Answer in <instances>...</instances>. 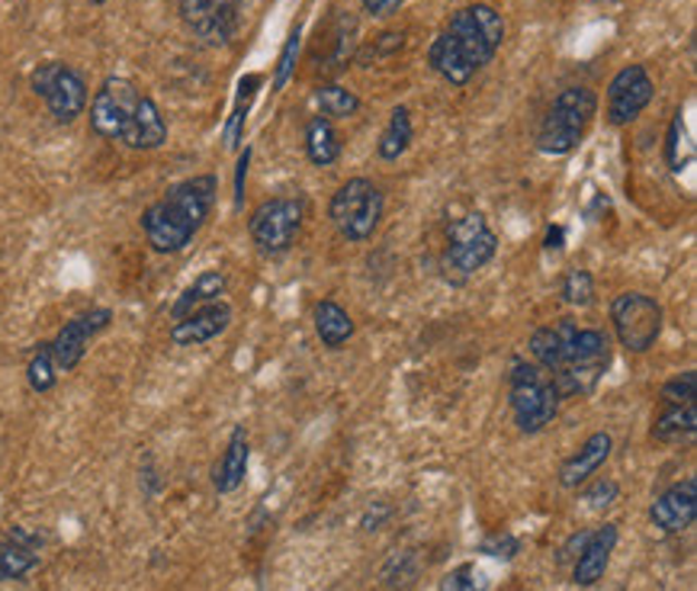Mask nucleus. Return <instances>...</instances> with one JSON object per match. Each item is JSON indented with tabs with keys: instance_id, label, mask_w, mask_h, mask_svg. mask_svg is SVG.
Masks as SVG:
<instances>
[{
	"instance_id": "1",
	"label": "nucleus",
	"mask_w": 697,
	"mask_h": 591,
	"mask_svg": "<svg viewBox=\"0 0 697 591\" xmlns=\"http://www.w3.org/2000/svg\"><path fill=\"white\" fill-rule=\"evenodd\" d=\"M528 351L533 364L553 380L559 398L591 395L611 366V338L601 328H579L572 318L537 328Z\"/></svg>"
},
{
	"instance_id": "2",
	"label": "nucleus",
	"mask_w": 697,
	"mask_h": 591,
	"mask_svg": "<svg viewBox=\"0 0 697 591\" xmlns=\"http://www.w3.org/2000/svg\"><path fill=\"white\" fill-rule=\"evenodd\" d=\"M504 42L502 13L489 3L460 7L446 29L431 42L428 65L444 78L446 85L463 87L473 81L475 71L492 65Z\"/></svg>"
},
{
	"instance_id": "3",
	"label": "nucleus",
	"mask_w": 697,
	"mask_h": 591,
	"mask_svg": "<svg viewBox=\"0 0 697 591\" xmlns=\"http://www.w3.org/2000/svg\"><path fill=\"white\" fill-rule=\"evenodd\" d=\"M219 180L216 174H196L180 184H174L165 197L151 203L141 213V232L151 252L177 254L196 238V232L206 226L213 206H216Z\"/></svg>"
},
{
	"instance_id": "4",
	"label": "nucleus",
	"mask_w": 697,
	"mask_h": 591,
	"mask_svg": "<svg viewBox=\"0 0 697 591\" xmlns=\"http://www.w3.org/2000/svg\"><path fill=\"white\" fill-rule=\"evenodd\" d=\"M595 116H598V93L588 87H566L550 104V110L537 129V148L550 158L572 155L586 139Z\"/></svg>"
},
{
	"instance_id": "5",
	"label": "nucleus",
	"mask_w": 697,
	"mask_h": 591,
	"mask_svg": "<svg viewBox=\"0 0 697 591\" xmlns=\"http://www.w3.org/2000/svg\"><path fill=\"white\" fill-rule=\"evenodd\" d=\"M508 402H511V415L521 434H540L547 424L557 422L559 398L553 380L524 357H514L511 373H508Z\"/></svg>"
},
{
	"instance_id": "6",
	"label": "nucleus",
	"mask_w": 697,
	"mask_h": 591,
	"mask_svg": "<svg viewBox=\"0 0 697 591\" xmlns=\"http://www.w3.org/2000/svg\"><path fill=\"white\" fill-rule=\"evenodd\" d=\"M383 213H386L383 190L366 177H351L347 184H341L332 203H328L332 226L337 228L341 238H347L354 245L370 242L376 235V228L383 223Z\"/></svg>"
},
{
	"instance_id": "7",
	"label": "nucleus",
	"mask_w": 697,
	"mask_h": 591,
	"mask_svg": "<svg viewBox=\"0 0 697 591\" xmlns=\"http://www.w3.org/2000/svg\"><path fill=\"white\" fill-rule=\"evenodd\" d=\"M29 87H32L36 97L46 100L52 119L61 122V126L75 122L87 110L85 78L71 65H65V61H42V65H36L32 75H29Z\"/></svg>"
},
{
	"instance_id": "8",
	"label": "nucleus",
	"mask_w": 697,
	"mask_h": 591,
	"mask_svg": "<svg viewBox=\"0 0 697 591\" xmlns=\"http://www.w3.org/2000/svg\"><path fill=\"white\" fill-rule=\"evenodd\" d=\"M495 252H499V238L489 228L482 213H467L446 226L444 264L450 270H457L460 277L479 274L495 257Z\"/></svg>"
},
{
	"instance_id": "9",
	"label": "nucleus",
	"mask_w": 697,
	"mask_h": 591,
	"mask_svg": "<svg viewBox=\"0 0 697 591\" xmlns=\"http://www.w3.org/2000/svg\"><path fill=\"white\" fill-rule=\"evenodd\" d=\"M611 325L620 347L646 354L662 335V306L646 293H620L611 303Z\"/></svg>"
},
{
	"instance_id": "10",
	"label": "nucleus",
	"mask_w": 697,
	"mask_h": 591,
	"mask_svg": "<svg viewBox=\"0 0 697 591\" xmlns=\"http://www.w3.org/2000/svg\"><path fill=\"white\" fill-rule=\"evenodd\" d=\"M303 219H306V203L300 197L264 199L248 219V232L264 254H283L296 242Z\"/></svg>"
},
{
	"instance_id": "11",
	"label": "nucleus",
	"mask_w": 697,
	"mask_h": 591,
	"mask_svg": "<svg viewBox=\"0 0 697 591\" xmlns=\"http://www.w3.org/2000/svg\"><path fill=\"white\" fill-rule=\"evenodd\" d=\"M141 90L126 78H107L90 100V129L100 139L122 141L139 114Z\"/></svg>"
},
{
	"instance_id": "12",
	"label": "nucleus",
	"mask_w": 697,
	"mask_h": 591,
	"mask_svg": "<svg viewBox=\"0 0 697 591\" xmlns=\"http://www.w3.org/2000/svg\"><path fill=\"white\" fill-rule=\"evenodd\" d=\"M177 10L196 39L209 46H225L238 29L242 0H177Z\"/></svg>"
},
{
	"instance_id": "13",
	"label": "nucleus",
	"mask_w": 697,
	"mask_h": 591,
	"mask_svg": "<svg viewBox=\"0 0 697 591\" xmlns=\"http://www.w3.org/2000/svg\"><path fill=\"white\" fill-rule=\"evenodd\" d=\"M652 93H656V85H652L646 65L620 68L608 85V122L630 126L652 104Z\"/></svg>"
},
{
	"instance_id": "14",
	"label": "nucleus",
	"mask_w": 697,
	"mask_h": 591,
	"mask_svg": "<svg viewBox=\"0 0 697 591\" xmlns=\"http://www.w3.org/2000/svg\"><path fill=\"white\" fill-rule=\"evenodd\" d=\"M112 322L110 309H90L71 322H65V328L58 332L56 341L49 344L52 347V357H56V366L61 373L75 370V366L85 361L87 344L97 338L100 332H107Z\"/></svg>"
},
{
	"instance_id": "15",
	"label": "nucleus",
	"mask_w": 697,
	"mask_h": 591,
	"mask_svg": "<svg viewBox=\"0 0 697 591\" xmlns=\"http://www.w3.org/2000/svg\"><path fill=\"white\" fill-rule=\"evenodd\" d=\"M649 518L662 534L688 531L697 518V479L688 476L685 482H675L671 489H666L649 508Z\"/></svg>"
},
{
	"instance_id": "16",
	"label": "nucleus",
	"mask_w": 697,
	"mask_h": 591,
	"mask_svg": "<svg viewBox=\"0 0 697 591\" xmlns=\"http://www.w3.org/2000/svg\"><path fill=\"white\" fill-rule=\"evenodd\" d=\"M232 306L228 303H209V306H203V309L190 312V315H184V318H177L174 325H170V341L177 344V347H199V344H206V341L219 338L225 328L232 325Z\"/></svg>"
},
{
	"instance_id": "17",
	"label": "nucleus",
	"mask_w": 697,
	"mask_h": 591,
	"mask_svg": "<svg viewBox=\"0 0 697 591\" xmlns=\"http://www.w3.org/2000/svg\"><path fill=\"white\" fill-rule=\"evenodd\" d=\"M613 546H617V524H605V528L591 531L582 543V550H579V556H576V565H572V582L582 585V589L601 582L608 565H611Z\"/></svg>"
},
{
	"instance_id": "18",
	"label": "nucleus",
	"mask_w": 697,
	"mask_h": 591,
	"mask_svg": "<svg viewBox=\"0 0 697 591\" xmlns=\"http://www.w3.org/2000/svg\"><path fill=\"white\" fill-rule=\"evenodd\" d=\"M611 451H613L611 434H608V431H595L586 444L579 447V453H572V456L559 466V482H562L566 489H579L582 482H588V479L595 476V473L608 463Z\"/></svg>"
},
{
	"instance_id": "19",
	"label": "nucleus",
	"mask_w": 697,
	"mask_h": 591,
	"mask_svg": "<svg viewBox=\"0 0 697 591\" xmlns=\"http://www.w3.org/2000/svg\"><path fill=\"white\" fill-rule=\"evenodd\" d=\"M248 456H252V447H248V431L238 424L235 431H232V437H228V447H225L223 460L216 463V470H213V485H216V492H235L242 482H245V473H248Z\"/></svg>"
},
{
	"instance_id": "20",
	"label": "nucleus",
	"mask_w": 697,
	"mask_h": 591,
	"mask_svg": "<svg viewBox=\"0 0 697 591\" xmlns=\"http://www.w3.org/2000/svg\"><path fill=\"white\" fill-rule=\"evenodd\" d=\"M165 141H168V122H165V116L158 110V104H155L151 97L141 93L139 114L132 119V126H129V132H126L122 145L132 148V151H155V148H161Z\"/></svg>"
},
{
	"instance_id": "21",
	"label": "nucleus",
	"mask_w": 697,
	"mask_h": 591,
	"mask_svg": "<svg viewBox=\"0 0 697 591\" xmlns=\"http://www.w3.org/2000/svg\"><path fill=\"white\" fill-rule=\"evenodd\" d=\"M649 434L659 444H691L697 434V405L695 402H688V405L662 402V408H659Z\"/></svg>"
},
{
	"instance_id": "22",
	"label": "nucleus",
	"mask_w": 697,
	"mask_h": 591,
	"mask_svg": "<svg viewBox=\"0 0 697 591\" xmlns=\"http://www.w3.org/2000/svg\"><path fill=\"white\" fill-rule=\"evenodd\" d=\"M312 322H315V335H318V341H322L325 347H332V351H341L347 341L354 338V332H357L354 318L347 315V309H341L335 299L315 303Z\"/></svg>"
},
{
	"instance_id": "23",
	"label": "nucleus",
	"mask_w": 697,
	"mask_h": 591,
	"mask_svg": "<svg viewBox=\"0 0 697 591\" xmlns=\"http://www.w3.org/2000/svg\"><path fill=\"white\" fill-rule=\"evenodd\" d=\"M225 280L223 270H203L199 277H196L180 296H177V303L170 306V318L177 322V318H184V315H190V312L203 309V306H209V303H219V296L225 293Z\"/></svg>"
},
{
	"instance_id": "24",
	"label": "nucleus",
	"mask_w": 697,
	"mask_h": 591,
	"mask_svg": "<svg viewBox=\"0 0 697 591\" xmlns=\"http://www.w3.org/2000/svg\"><path fill=\"white\" fill-rule=\"evenodd\" d=\"M306 155L315 168H332L341 158V139H337L332 119L312 116L306 126Z\"/></svg>"
},
{
	"instance_id": "25",
	"label": "nucleus",
	"mask_w": 697,
	"mask_h": 591,
	"mask_svg": "<svg viewBox=\"0 0 697 591\" xmlns=\"http://www.w3.org/2000/svg\"><path fill=\"white\" fill-rule=\"evenodd\" d=\"M415 139V126H412V114H409V107H395L390 114V122H386V129H383V136L376 141V155H380V161H399L405 151H409V145Z\"/></svg>"
},
{
	"instance_id": "26",
	"label": "nucleus",
	"mask_w": 697,
	"mask_h": 591,
	"mask_svg": "<svg viewBox=\"0 0 697 591\" xmlns=\"http://www.w3.org/2000/svg\"><path fill=\"white\" fill-rule=\"evenodd\" d=\"M36 565H39L36 543H27L13 534L0 540V582H17V579L29 575Z\"/></svg>"
},
{
	"instance_id": "27",
	"label": "nucleus",
	"mask_w": 697,
	"mask_h": 591,
	"mask_svg": "<svg viewBox=\"0 0 697 591\" xmlns=\"http://www.w3.org/2000/svg\"><path fill=\"white\" fill-rule=\"evenodd\" d=\"M315 104L325 119H347L361 110V97L341 85H322L315 90Z\"/></svg>"
},
{
	"instance_id": "28",
	"label": "nucleus",
	"mask_w": 697,
	"mask_h": 591,
	"mask_svg": "<svg viewBox=\"0 0 697 591\" xmlns=\"http://www.w3.org/2000/svg\"><path fill=\"white\" fill-rule=\"evenodd\" d=\"M257 87H261V75H245V78L238 81V100H235L232 119H228V126H225V145H228V148H235L238 139H242V132H245V119H248V110H252Z\"/></svg>"
},
{
	"instance_id": "29",
	"label": "nucleus",
	"mask_w": 697,
	"mask_h": 591,
	"mask_svg": "<svg viewBox=\"0 0 697 591\" xmlns=\"http://www.w3.org/2000/svg\"><path fill=\"white\" fill-rule=\"evenodd\" d=\"M27 383L32 393H49V390H56L58 366H56V357H52V347H49V344H39V347H36V354L29 357Z\"/></svg>"
},
{
	"instance_id": "30",
	"label": "nucleus",
	"mask_w": 697,
	"mask_h": 591,
	"mask_svg": "<svg viewBox=\"0 0 697 591\" xmlns=\"http://www.w3.org/2000/svg\"><path fill=\"white\" fill-rule=\"evenodd\" d=\"M559 296H562V303L576 306V309H586L588 303L595 299V277L582 267L566 270V277L559 283Z\"/></svg>"
},
{
	"instance_id": "31",
	"label": "nucleus",
	"mask_w": 697,
	"mask_h": 591,
	"mask_svg": "<svg viewBox=\"0 0 697 591\" xmlns=\"http://www.w3.org/2000/svg\"><path fill=\"white\" fill-rule=\"evenodd\" d=\"M489 575H485V569L475 563H463L457 565L453 572H446L444 579H441V591H489Z\"/></svg>"
},
{
	"instance_id": "32",
	"label": "nucleus",
	"mask_w": 697,
	"mask_h": 591,
	"mask_svg": "<svg viewBox=\"0 0 697 591\" xmlns=\"http://www.w3.org/2000/svg\"><path fill=\"white\" fill-rule=\"evenodd\" d=\"M300 49H303V27L293 29V32L286 36L283 49H279L277 68H274V90H283V87L289 85V78H293V71H296V58H300Z\"/></svg>"
},
{
	"instance_id": "33",
	"label": "nucleus",
	"mask_w": 697,
	"mask_h": 591,
	"mask_svg": "<svg viewBox=\"0 0 697 591\" xmlns=\"http://www.w3.org/2000/svg\"><path fill=\"white\" fill-rule=\"evenodd\" d=\"M659 395H662V402H669V405H688V402H695L697 373L695 370H685V373L671 376L669 383L659 390Z\"/></svg>"
},
{
	"instance_id": "34",
	"label": "nucleus",
	"mask_w": 697,
	"mask_h": 591,
	"mask_svg": "<svg viewBox=\"0 0 697 591\" xmlns=\"http://www.w3.org/2000/svg\"><path fill=\"white\" fill-rule=\"evenodd\" d=\"M617 495H620V485L613 479H598L591 489H586L582 499H586L591 511H605V508H611L617 502Z\"/></svg>"
},
{
	"instance_id": "35",
	"label": "nucleus",
	"mask_w": 697,
	"mask_h": 591,
	"mask_svg": "<svg viewBox=\"0 0 697 591\" xmlns=\"http://www.w3.org/2000/svg\"><path fill=\"white\" fill-rule=\"evenodd\" d=\"M681 136H685V119H681V114H675V119H671V126H669V145H666V158H669L671 170H681V165H678Z\"/></svg>"
},
{
	"instance_id": "36",
	"label": "nucleus",
	"mask_w": 697,
	"mask_h": 591,
	"mask_svg": "<svg viewBox=\"0 0 697 591\" xmlns=\"http://www.w3.org/2000/svg\"><path fill=\"white\" fill-rule=\"evenodd\" d=\"M518 546H521V543H518V540H514V536H495V540H489V543H485V546H482V553H489V556H499V560H511V556H514V553H518Z\"/></svg>"
},
{
	"instance_id": "37",
	"label": "nucleus",
	"mask_w": 697,
	"mask_h": 591,
	"mask_svg": "<svg viewBox=\"0 0 697 591\" xmlns=\"http://www.w3.org/2000/svg\"><path fill=\"white\" fill-rule=\"evenodd\" d=\"M248 165H252V148H245V155L238 158V170H235V209L245 206V180H248Z\"/></svg>"
},
{
	"instance_id": "38",
	"label": "nucleus",
	"mask_w": 697,
	"mask_h": 591,
	"mask_svg": "<svg viewBox=\"0 0 697 591\" xmlns=\"http://www.w3.org/2000/svg\"><path fill=\"white\" fill-rule=\"evenodd\" d=\"M363 10L366 13H373L376 20H386L392 13H399V7L405 3V0H361Z\"/></svg>"
},
{
	"instance_id": "39",
	"label": "nucleus",
	"mask_w": 697,
	"mask_h": 591,
	"mask_svg": "<svg viewBox=\"0 0 697 591\" xmlns=\"http://www.w3.org/2000/svg\"><path fill=\"white\" fill-rule=\"evenodd\" d=\"M562 235H566L562 226H550L547 228V242H543V245H547L550 252H559V248H562Z\"/></svg>"
},
{
	"instance_id": "40",
	"label": "nucleus",
	"mask_w": 697,
	"mask_h": 591,
	"mask_svg": "<svg viewBox=\"0 0 697 591\" xmlns=\"http://www.w3.org/2000/svg\"><path fill=\"white\" fill-rule=\"evenodd\" d=\"M94 3H104V0H94Z\"/></svg>"
},
{
	"instance_id": "41",
	"label": "nucleus",
	"mask_w": 697,
	"mask_h": 591,
	"mask_svg": "<svg viewBox=\"0 0 697 591\" xmlns=\"http://www.w3.org/2000/svg\"><path fill=\"white\" fill-rule=\"evenodd\" d=\"M605 3H608V0H605Z\"/></svg>"
}]
</instances>
